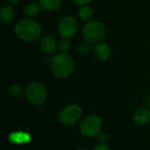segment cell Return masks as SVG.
Here are the masks:
<instances>
[{
  "label": "cell",
  "mask_w": 150,
  "mask_h": 150,
  "mask_svg": "<svg viewBox=\"0 0 150 150\" xmlns=\"http://www.w3.org/2000/svg\"><path fill=\"white\" fill-rule=\"evenodd\" d=\"M92 52L95 58L102 62L108 61L109 59H111L112 55V49L111 46L103 41L94 45L92 48Z\"/></svg>",
  "instance_id": "9"
},
{
  "label": "cell",
  "mask_w": 150,
  "mask_h": 150,
  "mask_svg": "<svg viewBox=\"0 0 150 150\" xmlns=\"http://www.w3.org/2000/svg\"><path fill=\"white\" fill-rule=\"evenodd\" d=\"M15 18V9L13 4L6 3L0 9V19L4 24H10Z\"/></svg>",
  "instance_id": "10"
},
{
  "label": "cell",
  "mask_w": 150,
  "mask_h": 150,
  "mask_svg": "<svg viewBox=\"0 0 150 150\" xmlns=\"http://www.w3.org/2000/svg\"><path fill=\"white\" fill-rule=\"evenodd\" d=\"M134 121L140 126L147 125L150 121V110L148 108H140L134 113Z\"/></svg>",
  "instance_id": "11"
},
{
  "label": "cell",
  "mask_w": 150,
  "mask_h": 150,
  "mask_svg": "<svg viewBox=\"0 0 150 150\" xmlns=\"http://www.w3.org/2000/svg\"><path fill=\"white\" fill-rule=\"evenodd\" d=\"M8 92L10 96L13 98H19L22 96L23 93H25V89L18 83H13L10 86Z\"/></svg>",
  "instance_id": "15"
},
{
  "label": "cell",
  "mask_w": 150,
  "mask_h": 150,
  "mask_svg": "<svg viewBox=\"0 0 150 150\" xmlns=\"http://www.w3.org/2000/svg\"><path fill=\"white\" fill-rule=\"evenodd\" d=\"M148 104H149V105L150 107V96L148 98Z\"/></svg>",
  "instance_id": "23"
},
{
  "label": "cell",
  "mask_w": 150,
  "mask_h": 150,
  "mask_svg": "<svg viewBox=\"0 0 150 150\" xmlns=\"http://www.w3.org/2000/svg\"><path fill=\"white\" fill-rule=\"evenodd\" d=\"M82 115V107L76 104H72L67 105L61 111V112L58 114V120L62 125L70 127L76 124L81 120Z\"/></svg>",
  "instance_id": "6"
},
{
  "label": "cell",
  "mask_w": 150,
  "mask_h": 150,
  "mask_svg": "<svg viewBox=\"0 0 150 150\" xmlns=\"http://www.w3.org/2000/svg\"><path fill=\"white\" fill-rule=\"evenodd\" d=\"M102 126L101 118L96 114H91L82 120L79 126V131L84 137L94 138L101 133Z\"/></svg>",
  "instance_id": "5"
},
{
  "label": "cell",
  "mask_w": 150,
  "mask_h": 150,
  "mask_svg": "<svg viewBox=\"0 0 150 150\" xmlns=\"http://www.w3.org/2000/svg\"><path fill=\"white\" fill-rule=\"evenodd\" d=\"M76 150H89L87 148H79V149H77Z\"/></svg>",
  "instance_id": "22"
},
{
  "label": "cell",
  "mask_w": 150,
  "mask_h": 150,
  "mask_svg": "<svg viewBox=\"0 0 150 150\" xmlns=\"http://www.w3.org/2000/svg\"><path fill=\"white\" fill-rule=\"evenodd\" d=\"M41 9L48 11L59 10L62 5V0H38Z\"/></svg>",
  "instance_id": "13"
},
{
  "label": "cell",
  "mask_w": 150,
  "mask_h": 150,
  "mask_svg": "<svg viewBox=\"0 0 150 150\" xmlns=\"http://www.w3.org/2000/svg\"><path fill=\"white\" fill-rule=\"evenodd\" d=\"M14 35L22 41L33 43L42 37V26L34 18H25L16 22L13 28Z\"/></svg>",
  "instance_id": "1"
},
{
  "label": "cell",
  "mask_w": 150,
  "mask_h": 150,
  "mask_svg": "<svg viewBox=\"0 0 150 150\" xmlns=\"http://www.w3.org/2000/svg\"><path fill=\"white\" fill-rule=\"evenodd\" d=\"M40 10H41V7L38 2H29L24 6L23 13L25 18H34L40 14Z\"/></svg>",
  "instance_id": "12"
},
{
  "label": "cell",
  "mask_w": 150,
  "mask_h": 150,
  "mask_svg": "<svg viewBox=\"0 0 150 150\" xmlns=\"http://www.w3.org/2000/svg\"><path fill=\"white\" fill-rule=\"evenodd\" d=\"M77 16L81 20L88 22L92 19L93 11L89 5H82L77 9Z\"/></svg>",
  "instance_id": "14"
},
{
  "label": "cell",
  "mask_w": 150,
  "mask_h": 150,
  "mask_svg": "<svg viewBox=\"0 0 150 150\" xmlns=\"http://www.w3.org/2000/svg\"><path fill=\"white\" fill-rule=\"evenodd\" d=\"M106 33L107 28L105 24L97 19H91L85 22L81 31L83 39L91 45H96L103 41Z\"/></svg>",
  "instance_id": "3"
},
{
  "label": "cell",
  "mask_w": 150,
  "mask_h": 150,
  "mask_svg": "<svg viewBox=\"0 0 150 150\" xmlns=\"http://www.w3.org/2000/svg\"><path fill=\"white\" fill-rule=\"evenodd\" d=\"M98 138L99 142H101L103 144H105L108 142V136H107V134H105L104 133H100L98 135Z\"/></svg>",
  "instance_id": "19"
},
{
  "label": "cell",
  "mask_w": 150,
  "mask_h": 150,
  "mask_svg": "<svg viewBox=\"0 0 150 150\" xmlns=\"http://www.w3.org/2000/svg\"><path fill=\"white\" fill-rule=\"evenodd\" d=\"M92 48H91V44H90L87 41H83L79 44L78 46V52L80 54L82 55H87L91 52Z\"/></svg>",
  "instance_id": "17"
},
{
  "label": "cell",
  "mask_w": 150,
  "mask_h": 150,
  "mask_svg": "<svg viewBox=\"0 0 150 150\" xmlns=\"http://www.w3.org/2000/svg\"><path fill=\"white\" fill-rule=\"evenodd\" d=\"M71 47V42L70 39L66 38H61L58 40V50L62 53H68L70 50Z\"/></svg>",
  "instance_id": "16"
},
{
  "label": "cell",
  "mask_w": 150,
  "mask_h": 150,
  "mask_svg": "<svg viewBox=\"0 0 150 150\" xmlns=\"http://www.w3.org/2000/svg\"><path fill=\"white\" fill-rule=\"evenodd\" d=\"M49 69L52 75L59 79L69 77L74 71L75 62L68 53H56L49 61Z\"/></svg>",
  "instance_id": "2"
},
{
  "label": "cell",
  "mask_w": 150,
  "mask_h": 150,
  "mask_svg": "<svg viewBox=\"0 0 150 150\" xmlns=\"http://www.w3.org/2000/svg\"><path fill=\"white\" fill-rule=\"evenodd\" d=\"M40 47L46 55H54L58 50V41L54 36L47 34L40 40Z\"/></svg>",
  "instance_id": "8"
},
{
  "label": "cell",
  "mask_w": 150,
  "mask_h": 150,
  "mask_svg": "<svg viewBox=\"0 0 150 150\" xmlns=\"http://www.w3.org/2000/svg\"><path fill=\"white\" fill-rule=\"evenodd\" d=\"M26 100L33 105H43L47 98V90L40 82H31L25 88Z\"/></svg>",
  "instance_id": "4"
},
{
  "label": "cell",
  "mask_w": 150,
  "mask_h": 150,
  "mask_svg": "<svg viewBox=\"0 0 150 150\" xmlns=\"http://www.w3.org/2000/svg\"><path fill=\"white\" fill-rule=\"evenodd\" d=\"M21 1H23V0H6L7 3H10V4H18V3H20Z\"/></svg>",
  "instance_id": "21"
},
{
  "label": "cell",
  "mask_w": 150,
  "mask_h": 150,
  "mask_svg": "<svg viewBox=\"0 0 150 150\" xmlns=\"http://www.w3.org/2000/svg\"><path fill=\"white\" fill-rule=\"evenodd\" d=\"M78 22L77 19L70 15L62 17L57 25L58 33L61 38L72 39L78 31Z\"/></svg>",
  "instance_id": "7"
},
{
  "label": "cell",
  "mask_w": 150,
  "mask_h": 150,
  "mask_svg": "<svg viewBox=\"0 0 150 150\" xmlns=\"http://www.w3.org/2000/svg\"><path fill=\"white\" fill-rule=\"evenodd\" d=\"M92 150H112L109 146H107L106 144H98L97 146L94 147V149Z\"/></svg>",
  "instance_id": "20"
},
{
  "label": "cell",
  "mask_w": 150,
  "mask_h": 150,
  "mask_svg": "<svg viewBox=\"0 0 150 150\" xmlns=\"http://www.w3.org/2000/svg\"><path fill=\"white\" fill-rule=\"evenodd\" d=\"M73 1L78 6H82V5H89L93 0H73Z\"/></svg>",
  "instance_id": "18"
}]
</instances>
